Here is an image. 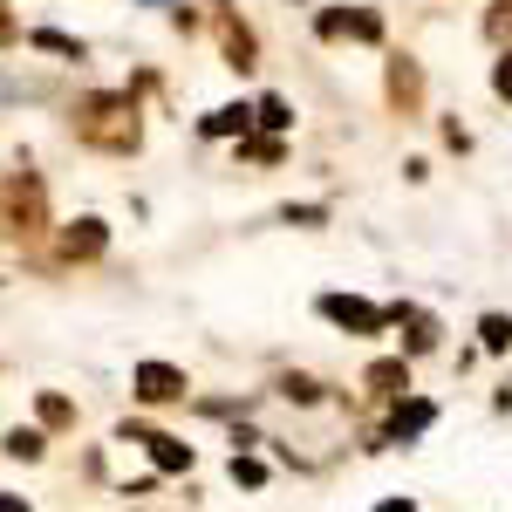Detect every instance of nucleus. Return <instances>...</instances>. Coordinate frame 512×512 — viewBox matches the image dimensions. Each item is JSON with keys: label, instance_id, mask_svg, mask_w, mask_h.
Returning <instances> with one entry per match:
<instances>
[{"label": "nucleus", "instance_id": "obj_1", "mask_svg": "<svg viewBox=\"0 0 512 512\" xmlns=\"http://www.w3.org/2000/svg\"><path fill=\"white\" fill-rule=\"evenodd\" d=\"M48 233V192L35 171H7L0 178V239L7 246H35Z\"/></svg>", "mask_w": 512, "mask_h": 512}, {"label": "nucleus", "instance_id": "obj_2", "mask_svg": "<svg viewBox=\"0 0 512 512\" xmlns=\"http://www.w3.org/2000/svg\"><path fill=\"white\" fill-rule=\"evenodd\" d=\"M76 137L82 144H96V151H137V103L130 96H82L76 103Z\"/></svg>", "mask_w": 512, "mask_h": 512}, {"label": "nucleus", "instance_id": "obj_3", "mask_svg": "<svg viewBox=\"0 0 512 512\" xmlns=\"http://www.w3.org/2000/svg\"><path fill=\"white\" fill-rule=\"evenodd\" d=\"M315 35L321 41H383V14H376V7H328V14H321L315 21Z\"/></svg>", "mask_w": 512, "mask_h": 512}, {"label": "nucleus", "instance_id": "obj_4", "mask_svg": "<svg viewBox=\"0 0 512 512\" xmlns=\"http://www.w3.org/2000/svg\"><path fill=\"white\" fill-rule=\"evenodd\" d=\"M321 315L335 321V328H349V335H383V308H369V301H355V294H321Z\"/></svg>", "mask_w": 512, "mask_h": 512}, {"label": "nucleus", "instance_id": "obj_5", "mask_svg": "<svg viewBox=\"0 0 512 512\" xmlns=\"http://www.w3.org/2000/svg\"><path fill=\"white\" fill-rule=\"evenodd\" d=\"M130 383H137L144 403H178V396L192 390V383H185V369H171V362H137V369H130Z\"/></svg>", "mask_w": 512, "mask_h": 512}, {"label": "nucleus", "instance_id": "obj_6", "mask_svg": "<svg viewBox=\"0 0 512 512\" xmlns=\"http://www.w3.org/2000/svg\"><path fill=\"white\" fill-rule=\"evenodd\" d=\"M383 315H390L396 328H403V362H410V355H431V349H437V321L424 315V308L396 301V308H383Z\"/></svg>", "mask_w": 512, "mask_h": 512}, {"label": "nucleus", "instance_id": "obj_7", "mask_svg": "<svg viewBox=\"0 0 512 512\" xmlns=\"http://www.w3.org/2000/svg\"><path fill=\"white\" fill-rule=\"evenodd\" d=\"M123 437H137V444H151V458H158V472H192V444H178V437H164V431H144V424H123Z\"/></svg>", "mask_w": 512, "mask_h": 512}, {"label": "nucleus", "instance_id": "obj_8", "mask_svg": "<svg viewBox=\"0 0 512 512\" xmlns=\"http://www.w3.org/2000/svg\"><path fill=\"white\" fill-rule=\"evenodd\" d=\"M103 246H110L103 219H76V226H62V239H55V253H62V260H96Z\"/></svg>", "mask_w": 512, "mask_h": 512}, {"label": "nucleus", "instance_id": "obj_9", "mask_svg": "<svg viewBox=\"0 0 512 512\" xmlns=\"http://www.w3.org/2000/svg\"><path fill=\"white\" fill-rule=\"evenodd\" d=\"M390 103L403 110V117H417V103H424V76H417L410 55H396V62H390Z\"/></svg>", "mask_w": 512, "mask_h": 512}, {"label": "nucleus", "instance_id": "obj_10", "mask_svg": "<svg viewBox=\"0 0 512 512\" xmlns=\"http://www.w3.org/2000/svg\"><path fill=\"white\" fill-rule=\"evenodd\" d=\"M198 130H205V137H239V144H246V130H253V103H219Z\"/></svg>", "mask_w": 512, "mask_h": 512}, {"label": "nucleus", "instance_id": "obj_11", "mask_svg": "<svg viewBox=\"0 0 512 512\" xmlns=\"http://www.w3.org/2000/svg\"><path fill=\"white\" fill-rule=\"evenodd\" d=\"M362 383H369V390H410V362H403V355H383V362H369Z\"/></svg>", "mask_w": 512, "mask_h": 512}, {"label": "nucleus", "instance_id": "obj_12", "mask_svg": "<svg viewBox=\"0 0 512 512\" xmlns=\"http://www.w3.org/2000/svg\"><path fill=\"white\" fill-rule=\"evenodd\" d=\"M69 424H76V403L55 396V390H41V431H69Z\"/></svg>", "mask_w": 512, "mask_h": 512}, {"label": "nucleus", "instance_id": "obj_13", "mask_svg": "<svg viewBox=\"0 0 512 512\" xmlns=\"http://www.w3.org/2000/svg\"><path fill=\"white\" fill-rule=\"evenodd\" d=\"M219 41H226V62H233V69H253V35H246L239 21H226V28H219Z\"/></svg>", "mask_w": 512, "mask_h": 512}, {"label": "nucleus", "instance_id": "obj_14", "mask_svg": "<svg viewBox=\"0 0 512 512\" xmlns=\"http://www.w3.org/2000/svg\"><path fill=\"white\" fill-rule=\"evenodd\" d=\"M0 451H7V458H28V465H35L41 451H48V437H41V431H7V437H0Z\"/></svg>", "mask_w": 512, "mask_h": 512}, {"label": "nucleus", "instance_id": "obj_15", "mask_svg": "<svg viewBox=\"0 0 512 512\" xmlns=\"http://www.w3.org/2000/svg\"><path fill=\"white\" fill-rule=\"evenodd\" d=\"M424 424H431V403L417 396V403H403V410H396V424H390V431H396V437H417Z\"/></svg>", "mask_w": 512, "mask_h": 512}, {"label": "nucleus", "instance_id": "obj_16", "mask_svg": "<svg viewBox=\"0 0 512 512\" xmlns=\"http://www.w3.org/2000/svg\"><path fill=\"white\" fill-rule=\"evenodd\" d=\"M28 41H35V48H48V55H69V62H82V41H76V35H55V28H35Z\"/></svg>", "mask_w": 512, "mask_h": 512}, {"label": "nucleus", "instance_id": "obj_17", "mask_svg": "<svg viewBox=\"0 0 512 512\" xmlns=\"http://www.w3.org/2000/svg\"><path fill=\"white\" fill-rule=\"evenodd\" d=\"M478 342H485L492 355L512 349V321H506V315H485V321H478Z\"/></svg>", "mask_w": 512, "mask_h": 512}, {"label": "nucleus", "instance_id": "obj_18", "mask_svg": "<svg viewBox=\"0 0 512 512\" xmlns=\"http://www.w3.org/2000/svg\"><path fill=\"white\" fill-rule=\"evenodd\" d=\"M253 123H267V130H287V123H294V110H287L280 96H260V103H253Z\"/></svg>", "mask_w": 512, "mask_h": 512}, {"label": "nucleus", "instance_id": "obj_19", "mask_svg": "<svg viewBox=\"0 0 512 512\" xmlns=\"http://www.w3.org/2000/svg\"><path fill=\"white\" fill-rule=\"evenodd\" d=\"M280 396H294V403H321V383H315V376H280Z\"/></svg>", "mask_w": 512, "mask_h": 512}, {"label": "nucleus", "instance_id": "obj_20", "mask_svg": "<svg viewBox=\"0 0 512 512\" xmlns=\"http://www.w3.org/2000/svg\"><path fill=\"white\" fill-rule=\"evenodd\" d=\"M239 158H253V164H280V144H274V137H246V144H239Z\"/></svg>", "mask_w": 512, "mask_h": 512}, {"label": "nucleus", "instance_id": "obj_21", "mask_svg": "<svg viewBox=\"0 0 512 512\" xmlns=\"http://www.w3.org/2000/svg\"><path fill=\"white\" fill-rule=\"evenodd\" d=\"M280 219H287V226H321V219H328V212H321V205H287V212H280Z\"/></svg>", "mask_w": 512, "mask_h": 512}, {"label": "nucleus", "instance_id": "obj_22", "mask_svg": "<svg viewBox=\"0 0 512 512\" xmlns=\"http://www.w3.org/2000/svg\"><path fill=\"white\" fill-rule=\"evenodd\" d=\"M492 89H499V96H506V103H512V48H506V55H499V62H492Z\"/></svg>", "mask_w": 512, "mask_h": 512}, {"label": "nucleus", "instance_id": "obj_23", "mask_svg": "<svg viewBox=\"0 0 512 512\" xmlns=\"http://www.w3.org/2000/svg\"><path fill=\"white\" fill-rule=\"evenodd\" d=\"M233 478H239V485H260L267 465H260V458H233Z\"/></svg>", "mask_w": 512, "mask_h": 512}, {"label": "nucleus", "instance_id": "obj_24", "mask_svg": "<svg viewBox=\"0 0 512 512\" xmlns=\"http://www.w3.org/2000/svg\"><path fill=\"white\" fill-rule=\"evenodd\" d=\"M492 35H499V41L512 35V0H506V7H499V14H492Z\"/></svg>", "mask_w": 512, "mask_h": 512}, {"label": "nucleus", "instance_id": "obj_25", "mask_svg": "<svg viewBox=\"0 0 512 512\" xmlns=\"http://www.w3.org/2000/svg\"><path fill=\"white\" fill-rule=\"evenodd\" d=\"M7 41H21V28H14V14L0 7V48H7Z\"/></svg>", "mask_w": 512, "mask_h": 512}, {"label": "nucleus", "instance_id": "obj_26", "mask_svg": "<svg viewBox=\"0 0 512 512\" xmlns=\"http://www.w3.org/2000/svg\"><path fill=\"white\" fill-rule=\"evenodd\" d=\"M0 512H28V499H14V492H0Z\"/></svg>", "mask_w": 512, "mask_h": 512}, {"label": "nucleus", "instance_id": "obj_27", "mask_svg": "<svg viewBox=\"0 0 512 512\" xmlns=\"http://www.w3.org/2000/svg\"><path fill=\"white\" fill-rule=\"evenodd\" d=\"M376 512H417V506H410V499H383Z\"/></svg>", "mask_w": 512, "mask_h": 512}]
</instances>
